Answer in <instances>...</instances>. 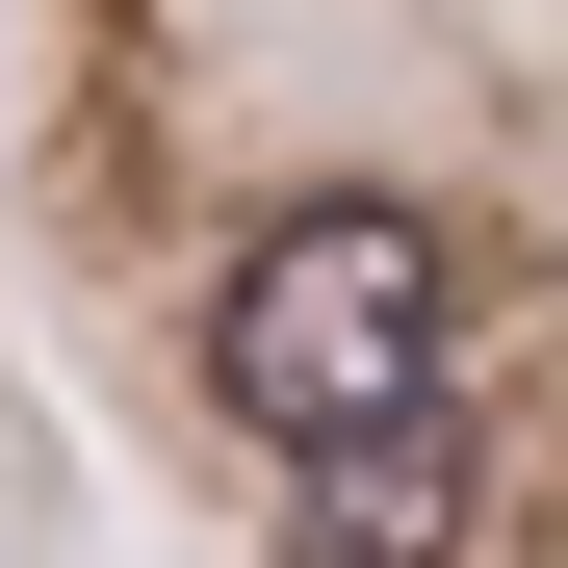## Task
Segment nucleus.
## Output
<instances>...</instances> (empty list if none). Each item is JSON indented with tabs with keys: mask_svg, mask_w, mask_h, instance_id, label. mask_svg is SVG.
I'll return each instance as SVG.
<instances>
[{
	"mask_svg": "<svg viewBox=\"0 0 568 568\" xmlns=\"http://www.w3.org/2000/svg\"><path fill=\"white\" fill-rule=\"evenodd\" d=\"M233 414L284 439V465H388L439 388H465V258H439V207H284L258 258H233Z\"/></svg>",
	"mask_w": 568,
	"mask_h": 568,
	"instance_id": "1",
	"label": "nucleus"
}]
</instances>
